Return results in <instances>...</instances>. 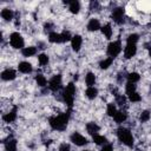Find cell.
<instances>
[{
    "label": "cell",
    "instance_id": "1",
    "mask_svg": "<svg viewBox=\"0 0 151 151\" xmlns=\"http://www.w3.org/2000/svg\"><path fill=\"white\" fill-rule=\"evenodd\" d=\"M68 119H70V113H60L58 116L51 117L48 119V123H50V125H51V127L53 130L63 131V130L66 129Z\"/></svg>",
    "mask_w": 151,
    "mask_h": 151
},
{
    "label": "cell",
    "instance_id": "2",
    "mask_svg": "<svg viewBox=\"0 0 151 151\" xmlns=\"http://www.w3.org/2000/svg\"><path fill=\"white\" fill-rule=\"evenodd\" d=\"M74 94H76V85L73 83H68L63 92V99L68 107H72V105H73Z\"/></svg>",
    "mask_w": 151,
    "mask_h": 151
},
{
    "label": "cell",
    "instance_id": "3",
    "mask_svg": "<svg viewBox=\"0 0 151 151\" xmlns=\"http://www.w3.org/2000/svg\"><path fill=\"white\" fill-rule=\"evenodd\" d=\"M117 137L124 145H126V146L133 145V136L130 132V130H127L125 127H119L117 130Z\"/></svg>",
    "mask_w": 151,
    "mask_h": 151
},
{
    "label": "cell",
    "instance_id": "4",
    "mask_svg": "<svg viewBox=\"0 0 151 151\" xmlns=\"http://www.w3.org/2000/svg\"><path fill=\"white\" fill-rule=\"evenodd\" d=\"M9 42L13 48H24V39L18 32H13L9 35Z\"/></svg>",
    "mask_w": 151,
    "mask_h": 151
},
{
    "label": "cell",
    "instance_id": "5",
    "mask_svg": "<svg viewBox=\"0 0 151 151\" xmlns=\"http://www.w3.org/2000/svg\"><path fill=\"white\" fill-rule=\"evenodd\" d=\"M106 51H107V54L111 58L117 57L120 53V51H122V44H120V41H112V42H110Z\"/></svg>",
    "mask_w": 151,
    "mask_h": 151
},
{
    "label": "cell",
    "instance_id": "6",
    "mask_svg": "<svg viewBox=\"0 0 151 151\" xmlns=\"http://www.w3.org/2000/svg\"><path fill=\"white\" fill-rule=\"evenodd\" d=\"M60 87H61V76L60 74H55V76H53L50 79V81H48V88L51 91H54L55 92Z\"/></svg>",
    "mask_w": 151,
    "mask_h": 151
},
{
    "label": "cell",
    "instance_id": "7",
    "mask_svg": "<svg viewBox=\"0 0 151 151\" xmlns=\"http://www.w3.org/2000/svg\"><path fill=\"white\" fill-rule=\"evenodd\" d=\"M71 142L73 144H76L77 146H84L87 144V139L83 134H80L79 132H73L71 134Z\"/></svg>",
    "mask_w": 151,
    "mask_h": 151
},
{
    "label": "cell",
    "instance_id": "8",
    "mask_svg": "<svg viewBox=\"0 0 151 151\" xmlns=\"http://www.w3.org/2000/svg\"><path fill=\"white\" fill-rule=\"evenodd\" d=\"M123 18H124V8H122V7L114 8L113 12H112V19H113V21L117 22V24H122L123 20H124Z\"/></svg>",
    "mask_w": 151,
    "mask_h": 151
},
{
    "label": "cell",
    "instance_id": "9",
    "mask_svg": "<svg viewBox=\"0 0 151 151\" xmlns=\"http://www.w3.org/2000/svg\"><path fill=\"white\" fill-rule=\"evenodd\" d=\"M137 52V46L134 44H126V47L124 50V57L126 59H131L132 57H134Z\"/></svg>",
    "mask_w": 151,
    "mask_h": 151
},
{
    "label": "cell",
    "instance_id": "10",
    "mask_svg": "<svg viewBox=\"0 0 151 151\" xmlns=\"http://www.w3.org/2000/svg\"><path fill=\"white\" fill-rule=\"evenodd\" d=\"M15 77H17V72H15L13 68H6V70L2 71V73H1L2 80H6V81L13 80V79H15Z\"/></svg>",
    "mask_w": 151,
    "mask_h": 151
},
{
    "label": "cell",
    "instance_id": "11",
    "mask_svg": "<svg viewBox=\"0 0 151 151\" xmlns=\"http://www.w3.org/2000/svg\"><path fill=\"white\" fill-rule=\"evenodd\" d=\"M15 119H17V107H14L13 110L8 111L2 116V120L5 123H13Z\"/></svg>",
    "mask_w": 151,
    "mask_h": 151
},
{
    "label": "cell",
    "instance_id": "12",
    "mask_svg": "<svg viewBox=\"0 0 151 151\" xmlns=\"http://www.w3.org/2000/svg\"><path fill=\"white\" fill-rule=\"evenodd\" d=\"M71 45H72V48H73L76 52H78V51L80 50L81 45H83V39H81V37H80V35H73V37H72V40H71Z\"/></svg>",
    "mask_w": 151,
    "mask_h": 151
},
{
    "label": "cell",
    "instance_id": "13",
    "mask_svg": "<svg viewBox=\"0 0 151 151\" xmlns=\"http://www.w3.org/2000/svg\"><path fill=\"white\" fill-rule=\"evenodd\" d=\"M18 68H19V71H20L21 73H24V74H28V73L32 72V65H31L28 61H21V63L19 64Z\"/></svg>",
    "mask_w": 151,
    "mask_h": 151
},
{
    "label": "cell",
    "instance_id": "14",
    "mask_svg": "<svg viewBox=\"0 0 151 151\" xmlns=\"http://www.w3.org/2000/svg\"><path fill=\"white\" fill-rule=\"evenodd\" d=\"M99 28H101V27H100V24H99L98 19H91V20L88 21V24H87V29H88L90 32H96V31H98Z\"/></svg>",
    "mask_w": 151,
    "mask_h": 151
},
{
    "label": "cell",
    "instance_id": "15",
    "mask_svg": "<svg viewBox=\"0 0 151 151\" xmlns=\"http://www.w3.org/2000/svg\"><path fill=\"white\" fill-rule=\"evenodd\" d=\"M86 131L92 134V137L94 134H98V131H99V126L96 124V123H87L86 124Z\"/></svg>",
    "mask_w": 151,
    "mask_h": 151
},
{
    "label": "cell",
    "instance_id": "16",
    "mask_svg": "<svg viewBox=\"0 0 151 151\" xmlns=\"http://www.w3.org/2000/svg\"><path fill=\"white\" fill-rule=\"evenodd\" d=\"M48 41L53 44H61V35L57 32H51L48 34Z\"/></svg>",
    "mask_w": 151,
    "mask_h": 151
},
{
    "label": "cell",
    "instance_id": "17",
    "mask_svg": "<svg viewBox=\"0 0 151 151\" xmlns=\"http://www.w3.org/2000/svg\"><path fill=\"white\" fill-rule=\"evenodd\" d=\"M21 53L24 57H33L37 53V48L34 46H27L21 50Z\"/></svg>",
    "mask_w": 151,
    "mask_h": 151
},
{
    "label": "cell",
    "instance_id": "18",
    "mask_svg": "<svg viewBox=\"0 0 151 151\" xmlns=\"http://www.w3.org/2000/svg\"><path fill=\"white\" fill-rule=\"evenodd\" d=\"M18 144L15 139H8L7 142H5V150L6 151H17Z\"/></svg>",
    "mask_w": 151,
    "mask_h": 151
},
{
    "label": "cell",
    "instance_id": "19",
    "mask_svg": "<svg viewBox=\"0 0 151 151\" xmlns=\"http://www.w3.org/2000/svg\"><path fill=\"white\" fill-rule=\"evenodd\" d=\"M68 9H70L71 13L77 14V13H79V11H80V4H79L78 1H76V0L70 1V2H68Z\"/></svg>",
    "mask_w": 151,
    "mask_h": 151
},
{
    "label": "cell",
    "instance_id": "20",
    "mask_svg": "<svg viewBox=\"0 0 151 151\" xmlns=\"http://www.w3.org/2000/svg\"><path fill=\"white\" fill-rule=\"evenodd\" d=\"M13 15H14V13H13V11L9 9V8H4V9L1 11V18H2L4 20H6V21H11V20L13 19Z\"/></svg>",
    "mask_w": 151,
    "mask_h": 151
},
{
    "label": "cell",
    "instance_id": "21",
    "mask_svg": "<svg viewBox=\"0 0 151 151\" xmlns=\"http://www.w3.org/2000/svg\"><path fill=\"white\" fill-rule=\"evenodd\" d=\"M113 119H114L116 123L122 124V123H124L126 120V113L124 111H117L116 114L113 116Z\"/></svg>",
    "mask_w": 151,
    "mask_h": 151
},
{
    "label": "cell",
    "instance_id": "22",
    "mask_svg": "<svg viewBox=\"0 0 151 151\" xmlns=\"http://www.w3.org/2000/svg\"><path fill=\"white\" fill-rule=\"evenodd\" d=\"M101 33H103V35H105V38L106 39H110L111 37H112V33H113V31H112V27H111V25L110 24H106V25H104L101 28Z\"/></svg>",
    "mask_w": 151,
    "mask_h": 151
},
{
    "label": "cell",
    "instance_id": "23",
    "mask_svg": "<svg viewBox=\"0 0 151 151\" xmlns=\"http://www.w3.org/2000/svg\"><path fill=\"white\" fill-rule=\"evenodd\" d=\"M94 83H96V76H94V73L88 72V73L85 76V84H86L88 87H92V86L94 85Z\"/></svg>",
    "mask_w": 151,
    "mask_h": 151
},
{
    "label": "cell",
    "instance_id": "24",
    "mask_svg": "<svg viewBox=\"0 0 151 151\" xmlns=\"http://www.w3.org/2000/svg\"><path fill=\"white\" fill-rule=\"evenodd\" d=\"M97 94H98V90L96 87H93V86L92 87H87L86 91H85V96L88 99H94L97 97Z\"/></svg>",
    "mask_w": 151,
    "mask_h": 151
},
{
    "label": "cell",
    "instance_id": "25",
    "mask_svg": "<svg viewBox=\"0 0 151 151\" xmlns=\"http://www.w3.org/2000/svg\"><path fill=\"white\" fill-rule=\"evenodd\" d=\"M93 142L97 144V145H105L107 139L105 136H101V134H94L93 136Z\"/></svg>",
    "mask_w": 151,
    "mask_h": 151
},
{
    "label": "cell",
    "instance_id": "26",
    "mask_svg": "<svg viewBox=\"0 0 151 151\" xmlns=\"http://www.w3.org/2000/svg\"><path fill=\"white\" fill-rule=\"evenodd\" d=\"M112 63H113V58L109 57V58H106V59L101 60V61H100V64H99V66H100V68L106 70V68H109V67L112 65Z\"/></svg>",
    "mask_w": 151,
    "mask_h": 151
},
{
    "label": "cell",
    "instance_id": "27",
    "mask_svg": "<svg viewBox=\"0 0 151 151\" xmlns=\"http://www.w3.org/2000/svg\"><path fill=\"white\" fill-rule=\"evenodd\" d=\"M48 60H50V59H48V55L45 54V53H41V54L38 55V63H39L40 66L47 65V64H48Z\"/></svg>",
    "mask_w": 151,
    "mask_h": 151
},
{
    "label": "cell",
    "instance_id": "28",
    "mask_svg": "<svg viewBox=\"0 0 151 151\" xmlns=\"http://www.w3.org/2000/svg\"><path fill=\"white\" fill-rule=\"evenodd\" d=\"M139 79H140V76H139L137 72H131V73H129V76H127V81H129V83L136 84L137 81H139Z\"/></svg>",
    "mask_w": 151,
    "mask_h": 151
},
{
    "label": "cell",
    "instance_id": "29",
    "mask_svg": "<svg viewBox=\"0 0 151 151\" xmlns=\"http://www.w3.org/2000/svg\"><path fill=\"white\" fill-rule=\"evenodd\" d=\"M35 81H37V84H38L40 87H44V86H46V84H47V79H46L45 76H42V74H37V76H35Z\"/></svg>",
    "mask_w": 151,
    "mask_h": 151
},
{
    "label": "cell",
    "instance_id": "30",
    "mask_svg": "<svg viewBox=\"0 0 151 151\" xmlns=\"http://www.w3.org/2000/svg\"><path fill=\"white\" fill-rule=\"evenodd\" d=\"M116 112H117V107H116V105H114L113 103H110V104H107L106 113H107L110 117H113V116L116 114Z\"/></svg>",
    "mask_w": 151,
    "mask_h": 151
},
{
    "label": "cell",
    "instance_id": "31",
    "mask_svg": "<svg viewBox=\"0 0 151 151\" xmlns=\"http://www.w3.org/2000/svg\"><path fill=\"white\" fill-rule=\"evenodd\" d=\"M138 40H139V35L136 34V33H132V34H130V35L127 37L126 42H127V44H134V45H136Z\"/></svg>",
    "mask_w": 151,
    "mask_h": 151
},
{
    "label": "cell",
    "instance_id": "32",
    "mask_svg": "<svg viewBox=\"0 0 151 151\" xmlns=\"http://www.w3.org/2000/svg\"><path fill=\"white\" fill-rule=\"evenodd\" d=\"M125 92H126V94L129 96L130 93H133V92H136V85L133 84V83H126V85H125Z\"/></svg>",
    "mask_w": 151,
    "mask_h": 151
},
{
    "label": "cell",
    "instance_id": "33",
    "mask_svg": "<svg viewBox=\"0 0 151 151\" xmlns=\"http://www.w3.org/2000/svg\"><path fill=\"white\" fill-rule=\"evenodd\" d=\"M129 99L132 103H138V101L142 100V97H140V94L138 92H133V93H130L129 94Z\"/></svg>",
    "mask_w": 151,
    "mask_h": 151
},
{
    "label": "cell",
    "instance_id": "34",
    "mask_svg": "<svg viewBox=\"0 0 151 151\" xmlns=\"http://www.w3.org/2000/svg\"><path fill=\"white\" fill-rule=\"evenodd\" d=\"M140 122H143V123H146V122H149V119L151 118V113H150V111H143L142 113H140Z\"/></svg>",
    "mask_w": 151,
    "mask_h": 151
},
{
    "label": "cell",
    "instance_id": "35",
    "mask_svg": "<svg viewBox=\"0 0 151 151\" xmlns=\"http://www.w3.org/2000/svg\"><path fill=\"white\" fill-rule=\"evenodd\" d=\"M60 35H61V42H66V41H68V40H72V37H71V34H70V32H63V33H60Z\"/></svg>",
    "mask_w": 151,
    "mask_h": 151
},
{
    "label": "cell",
    "instance_id": "36",
    "mask_svg": "<svg viewBox=\"0 0 151 151\" xmlns=\"http://www.w3.org/2000/svg\"><path fill=\"white\" fill-rule=\"evenodd\" d=\"M116 101H117V104H118V105H124V104H125V101H126V99H125V97H123V96H117Z\"/></svg>",
    "mask_w": 151,
    "mask_h": 151
},
{
    "label": "cell",
    "instance_id": "37",
    "mask_svg": "<svg viewBox=\"0 0 151 151\" xmlns=\"http://www.w3.org/2000/svg\"><path fill=\"white\" fill-rule=\"evenodd\" d=\"M59 151H70V145L66 144V143H63L59 146Z\"/></svg>",
    "mask_w": 151,
    "mask_h": 151
},
{
    "label": "cell",
    "instance_id": "38",
    "mask_svg": "<svg viewBox=\"0 0 151 151\" xmlns=\"http://www.w3.org/2000/svg\"><path fill=\"white\" fill-rule=\"evenodd\" d=\"M100 151H113V147H112L111 144H105Z\"/></svg>",
    "mask_w": 151,
    "mask_h": 151
},
{
    "label": "cell",
    "instance_id": "39",
    "mask_svg": "<svg viewBox=\"0 0 151 151\" xmlns=\"http://www.w3.org/2000/svg\"><path fill=\"white\" fill-rule=\"evenodd\" d=\"M149 54H150V57H151V46L149 47Z\"/></svg>",
    "mask_w": 151,
    "mask_h": 151
},
{
    "label": "cell",
    "instance_id": "40",
    "mask_svg": "<svg viewBox=\"0 0 151 151\" xmlns=\"http://www.w3.org/2000/svg\"><path fill=\"white\" fill-rule=\"evenodd\" d=\"M85 151H87V150H85Z\"/></svg>",
    "mask_w": 151,
    "mask_h": 151
}]
</instances>
